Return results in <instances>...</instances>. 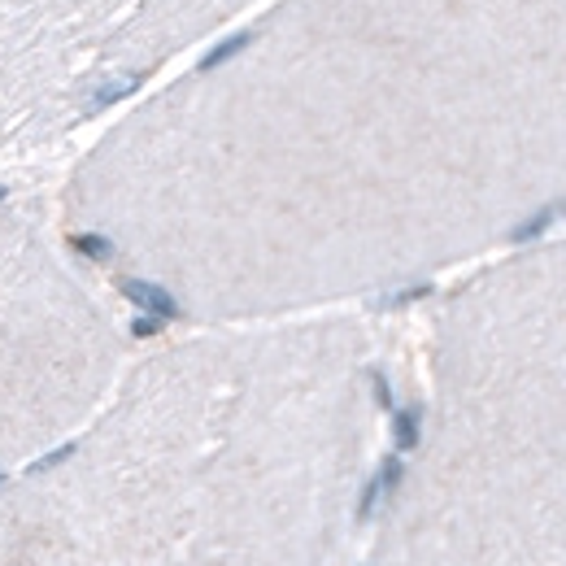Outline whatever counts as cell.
I'll return each instance as SVG.
<instances>
[{"label": "cell", "instance_id": "1", "mask_svg": "<svg viewBox=\"0 0 566 566\" xmlns=\"http://www.w3.org/2000/svg\"><path fill=\"white\" fill-rule=\"evenodd\" d=\"M123 288V296L135 305V310H144V314H153V319H179L183 310H179V301H174L171 288H162V283H148V279H123L118 283Z\"/></svg>", "mask_w": 566, "mask_h": 566}, {"label": "cell", "instance_id": "9", "mask_svg": "<svg viewBox=\"0 0 566 566\" xmlns=\"http://www.w3.org/2000/svg\"><path fill=\"white\" fill-rule=\"evenodd\" d=\"M0 200H5V188H0Z\"/></svg>", "mask_w": 566, "mask_h": 566}, {"label": "cell", "instance_id": "4", "mask_svg": "<svg viewBox=\"0 0 566 566\" xmlns=\"http://www.w3.org/2000/svg\"><path fill=\"white\" fill-rule=\"evenodd\" d=\"M74 253H83V257H92V262H109L114 257V240H105L97 231H83V236H70Z\"/></svg>", "mask_w": 566, "mask_h": 566}, {"label": "cell", "instance_id": "5", "mask_svg": "<svg viewBox=\"0 0 566 566\" xmlns=\"http://www.w3.org/2000/svg\"><path fill=\"white\" fill-rule=\"evenodd\" d=\"M370 384H375V401H379L384 410H393V384H388V375H379V370H375V375H370Z\"/></svg>", "mask_w": 566, "mask_h": 566}, {"label": "cell", "instance_id": "6", "mask_svg": "<svg viewBox=\"0 0 566 566\" xmlns=\"http://www.w3.org/2000/svg\"><path fill=\"white\" fill-rule=\"evenodd\" d=\"M66 458H74V444H61L57 453H49V458H40V462H35L31 470H35V475H40V470H52V467H61Z\"/></svg>", "mask_w": 566, "mask_h": 566}, {"label": "cell", "instance_id": "2", "mask_svg": "<svg viewBox=\"0 0 566 566\" xmlns=\"http://www.w3.org/2000/svg\"><path fill=\"white\" fill-rule=\"evenodd\" d=\"M148 74L144 70H126V74H114V79H105V83H97L92 88V97H88V114H100V109H109V105H118V100H126L140 83H144Z\"/></svg>", "mask_w": 566, "mask_h": 566}, {"label": "cell", "instance_id": "8", "mask_svg": "<svg viewBox=\"0 0 566 566\" xmlns=\"http://www.w3.org/2000/svg\"><path fill=\"white\" fill-rule=\"evenodd\" d=\"M0 484H5V470H0Z\"/></svg>", "mask_w": 566, "mask_h": 566}, {"label": "cell", "instance_id": "3", "mask_svg": "<svg viewBox=\"0 0 566 566\" xmlns=\"http://www.w3.org/2000/svg\"><path fill=\"white\" fill-rule=\"evenodd\" d=\"M393 436H396V453H414L422 441V410H396Z\"/></svg>", "mask_w": 566, "mask_h": 566}, {"label": "cell", "instance_id": "7", "mask_svg": "<svg viewBox=\"0 0 566 566\" xmlns=\"http://www.w3.org/2000/svg\"><path fill=\"white\" fill-rule=\"evenodd\" d=\"M131 331H135L140 340H144V336H157V331H162V319H153V314H144V319H135V322H131Z\"/></svg>", "mask_w": 566, "mask_h": 566}]
</instances>
